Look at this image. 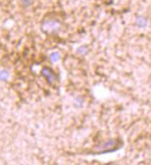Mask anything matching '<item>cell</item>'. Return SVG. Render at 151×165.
Returning <instances> with one entry per match:
<instances>
[{
    "mask_svg": "<svg viewBox=\"0 0 151 165\" xmlns=\"http://www.w3.org/2000/svg\"><path fill=\"white\" fill-rule=\"evenodd\" d=\"M31 3V0H21V4L23 5V7H28Z\"/></svg>",
    "mask_w": 151,
    "mask_h": 165,
    "instance_id": "3",
    "label": "cell"
},
{
    "mask_svg": "<svg viewBox=\"0 0 151 165\" xmlns=\"http://www.w3.org/2000/svg\"><path fill=\"white\" fill-rule=\"evenodd\" d=\"M58 53H53V55H51V60H56L58 59Z\"/></svg>",
    "mask_w": 151,
    "mask_h": 165,
    "instance_id": "4",
    "label": "cell"
},
{
    "mask_svg": "<svg viewBox=\"0 0 151 165\" xmlns=\"http://www.w3.org/2000/svg\"><path fill=\"white\" fill-rule=\"evenodd\" d=\"M41 74H42V76H43V77L47 78V82H49V84H51V81L54 79V74H53V70H51V68H43V70H42V72H41Z\"/></svg>",
    "mask_w": 151,
    "mask_h": 165,
    "instance_id": "1",
    "label": "cell"
},
{
    "mask_svg": "<svg viewBox=\"0 0 151 165\" xmlns=\"http://www.w3.org/2000/svg\"><path fill=\"white\" fill-rule=\"evenodd\" d=\"M9 77V74L7 70H0V80L1 81H6Z\"/></svg>",
    "mask_w": 151,
    "mask_h": 165,
    "instance_id": "2",
    "label": "cell"
}]
</instances>
